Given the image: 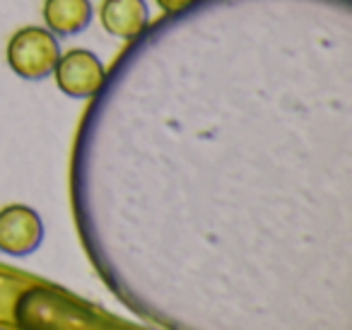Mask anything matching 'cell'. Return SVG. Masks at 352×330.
Masks as SVG:
<instances>
[{
    "instance_id": "4",
    "label": "cell",
    "mask_w": 352,
    "mask_h": 330,
    "mask_svg": "<svg viewBox=\"0 0 352 330\" xmlns=\"http://www.w3.org/2000/svg\"><path fill=\"white\" fill-rule=\"evenodd\" d=\"M99 22L113 39L133 41L145 34L150 25V12H147L145 0H102Z\"/></svg>"
},
{
    "instance_id": "3",
    "label": "cell",
    "mask_w": 352,
    "mask_h": 330,
    "mask_svg": "<svg viewBox=\"0 0 352 330\" xmlns=\"http://www.w3.org/2000/svg\"><path fill=\"white\" fill-rule=\"evenodd\" d=\"M44 241V222L34 208L12 203L0 208V251L6 256H30Z\"/></svg>"
},
{
    "instance_id": "1",
    "label": "cell",
    "mask_w": 352,
    "mask_h": 330,
    "mask_svg": "<svg viewBox=\"0 0 352 330\" xmlns=\"http://www.w3.org/2000/svg\"><path fill=\"white\" fill-rule=\"evenodd\" d=\"M60 56L58 36L46 27L30 25L17 30L8 41L6 58L10 70L22 80H44L54 73Z\"/></svg>"
},
{
    "instance_id": "5",
    "label": "cell",
    "mask_w": 352,
    "mask_h": 330,
    "mask_svg": "<svg viewBox=\"0 0 352 330\" xmlns=\"http://www.w3.org/2000/svg\"><path fill=\"white\" fill-rule=\"evenodd\" d=\"M92 20L89 0H44V27L56 36H75Z\"/></svg>"
},
{
    "instance_id": "2",
    "label": "cell",
    "mask_w": 352,
    "mask_h": 330,
    "mask_svg": "<svg viewBox=\"0 0 352 330\" xmlns=\"http://www.w3.org/2000/svg\"><path fill=\"white\" fill-rule=\"evenodd\" d=\"M51 75L56 80V87L73 99L94 97L107 80L104 63L87 49H70L60 54Z\"/></svg>"
},
{
    "instance_id": "6",
    "label": "cell",
    "mask_w": 352,
    "mask_h": 330,
    "mask_svg": "<svg viewBox=\"0 0 352 330\" xmlns=\"http://www.w3.org/2000/svg\"><path fill=\"white\" fill-rule=\"evenodd\" d=\"M155 3L164 15H179V12H184L188 6H193L196 0H155Z\"/></svg>"
}]
</instances>
